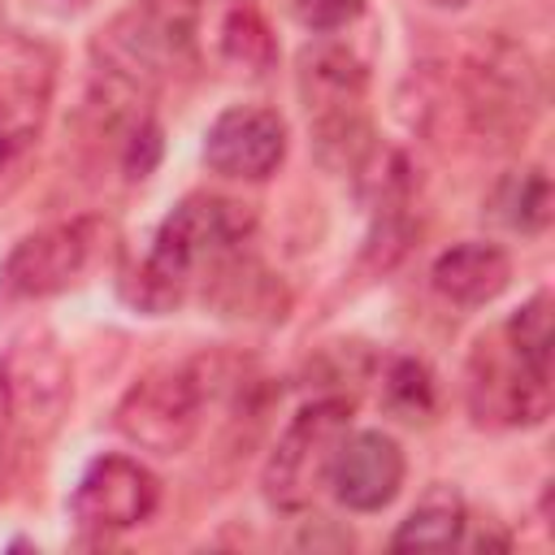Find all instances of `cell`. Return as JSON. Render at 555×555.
<instances>
[{
    "mask_svg": "<svg viewBox=\"0 0 555 555\" xmlns=\"http://www.w3.org/2000/svg\"><path fill=\"white\" fill-rule=\"evenodd\" d=\"M251 208L225 195H186L182 204L169 208V217L156 225L147 256L134 264V273L121 282V295L160 317L173 312L191 282L199 278V269H217L225 256H234L243 247V238L251 234Z\"/></svg>",
    "mask_w": 555,
    "mask_h": 555,
    "instance_id": "6da1fadb",
    "label": "cell"
},
{
    "mask_svg": "<svg viewBox=\"0 0 555 555\" xmlns=\"http://www.w3.org/2000/svg\"><path fill=\"white\" fill-rule=\"evenodd\" d=\"M104 74L126 91H152L195 69V0H134L95 39Z\"/></svg>",
    "mask_w": 555,
    "mask_h": 555,
    "instance_id": "7a4b0ae2",
    "label": "cell"
},
{
    "mask_svg": "<svg viewBox=\"0 0 555 555\" xmlns=\"http://www.w3.org/2000/svg\"><path fill=\"white\" fill-rule=\"evenodd\" d=\"M212 395L208 360L165 364L143 373L117 403L113 425L126 442L152 455H178L195 442L204 425V403Z\"/></svg>",
    "mask_w": 555,
    "mask_h": 555,
    "instance_id": "3957f363",
    "label": "cell"
},
{
    "mask_svg": "<svg viewBox=\"0 0 555 555\" xmlns=\"http://www.w3.org/2000/svg\"><path fill=\"white\" fill-rule=\"evenodd\" d=\"M299 91L321 160L343 169L364 165V156L373 152L364 121V65L334 43L308 48L299 56Z\"/></svg>",
    "mask_w": 555,
    "mask_h": 555,
    "instance_id": "277c9868",
    "label": "cell"
},
{
    "mask_svg": "<svg viewBox=\"0 0 555 555\" xmlns=\"http://www.w3.org/2000/svg\"><path fill=\"white\" fill-rule=\"evenodd\" d=\"M347 429H351L347 395H321L304 403L264 460V473H260L264 499L282 512H304L330 481V464Z\"/></svg>",
    "mask_w": 555,
    "mask_h": 555,
    "instance_id": "5b68a950",
    "label": "cell"
},
{
    "mask_svg": "<svg viewBox=\"0 0 555 555\" xmlns=\"http://www.w3.org/2000/svg\"><path fill=\"white\" fill-rule=\"evenodd\" d=\"M0 390L9 403V421L30 438H48L74 399L61 343L48 330H22L0 356Z\"/></svg>",
    "mask_w": 555,
    "mask_h": 555,
    "instance_id": "8992f818",
    "label": "cell"
},
{
    "mask_svg": "<svg viewBox=\"0 0 555 555\" xmlns=\"http://www.w3.org/2000/svg\"><path fill=\"white\" fill-rule=\"evenodd\" d=\"M468 412L477 425H538L551 412V377L529 369L507 334L494 330L468 356Z\"/></svg>",
    "mask_w": 555,
    "mask_h": 555,
    "instance_id": "52a82bcc",
    "label": "cell"
},
{
    "mask_svg": "<svg viewBox=\"0 0 555 555\" xmlns=\"http://www.w3.org/2000/svg\"><path fill=\"white\" fill-rule=\"evenodd\" d=\"M160 481L130 455H100L74 486L69 516L82 533H121L156 512Z\"/></svg>",
    "mask_w": 555,
    "mask_h": 555,
    "instance_id": "ba28073f",
    "label": "cell"
},
{
    "mask_svg": "<svg viewBox=\"0 0 555 555\" xmlns=\"http://www.w3.org/2000/svg\"><path fill=\"white\" fill-rule=\"evenodd\" d=\"M95 251V221H65L26 234L0 264V291L9 299H43L78 282Z\"/></svg>",
    "mask_w": 555,
    "mask_h": 555,
    "instance_id": "9c48e42d",
    "label": "cell"
},
{
    "mask_svg": "<svg viewBox=\"0 0 555 555\" xmlns=\"http://www.w3.org/2000/svg\"><path fill=\"white\" fill-rule=\"evenodd\" d=\"M52 100V52L39 39H0V169L43 130Z\"/></svg>",
    "mask_w": 555,
    "mask_h": 555,
    "instance_id": "30bf717a",
    "label": "cell"
},
{
    "mask_svg": "<svg viewBox=\"0 0 555 555\" xmlns=\"http://www.w3.org/2000/svg\"><path fill=\"white\" fill-rule=\"evenodd\" d=\"M538 69L525 48L494 43L468 65V113L486 134H516L538 113Z\"/></svg>",
    "mask_w": 555,
    "mask_h": 555,
    "instance_id": "8fae6325",
    "label": "cell"
},
{
    "mask_svg": "<svg viewBox=\"0 0 555 555\" xmlns=\"http://www.w3.org/2000/svg\"><path fill=\"white\" fill-rule=\"evenodd\" d=\"M286 156V121L260 104H230L204 130V165L221 178L264 182Z\"/></svg>",
    "mask_w": 555,
    "mask_h": 555,
    "instance_id": "7c38bea8",
    "label": "cell"
},
{
    "mask_svg": "<svg viewBox=\"0 0 555 555\" xmlns=\"http://www.w3.org/2000/svg\"><path fill=\"white\" fill-rule=\"evenodd\" d=\"M403 473H408V460H403V447L390 434H382V429L351 434L347 429V438L334 451L325 486L351 512H382L403 490Z\"/></svg>",
    "mask_w": 555,
    "mask_h": 555,
    "instance_id": "4fadbf2b",
    "label": "cell"
},
{
    "mask_svg": "<svg viewBox=\"0 0 555 555\" xmlns=\"http://www.w3.org/2000/svg\"><path fill=\"white\" fill-rule=\"evenodd\" d=\"M429 282L434 291L447 299V304H460V308H477V304H490L507 291L512 282V256L499 247V243H455L447 247L434 269H429Z\"/></svg>",
    "mask_w": 555,
    "mask_h": 555,
    "instance_id": "5bb4252c",
    "label": "cell"
},
{
    "mask_svg": "<svg viewBox=\"0 0 555 555\" xmlns=\"http://www.w3.org/2000/svg\"><path fill=\"white\" fill-rule=\"evenodd\" d=\"M464 529H468L464 499H460L451 486H434V490H425V499L399 520L390 546H395V551H451V546L464 542Z\"/></svg>",
    "mask_w": 555,
    "mask_h": 555,
    "instance_id": "9a60e30c",
    "label": "cell"
},
{
    "mask_svg": "<svg viewBox=\"0 0 555 555\" xmlns=\"http://www.w3.org/2000/svg\"><path fill=\"white\" fill-rule=\"evenodd\" d=\"M490 212L520 234H542L551 225V178L533 165V169H512L507 178H499V186L490 191Z\"/></svg>",
    "mask_w": 555,
    "mask_h": 555,
    "instance_id": "2e32d148",
    "label": "cell"
},
{
    "mask_svg": "<svg viewBox=\"0 0 555 555\" xmlns=\"http://www.w3.org/2000/svg\"><path fill=\"white\" fill-rule=\"evenodd\" d=\"M221 52L243 65L247 74H264L273 65V35L264 26V17L251 9V4H238L225 26H221Z\"/></svg>",
    "mask_w": 555,
    "mask_h": 555,
    "instance_id": "e0dca14e",
    "label": "cell"
},
{
    "mask_svg": "<svg viewBox=\"0 0 555 555\" xmlns=\"http://www.w3.org/2000/svg\"><path fill=\"white\" fill-rule=\"evenodd\" d=\"M503 334H507V343L520 351V360L529 369H538V373L551 377V295L546 291H538L533 299H525L520 312L507 317Z\"/></svg>",
    "mask_w": 555,
    "mask_h": 555,
    "instance_id": "ac0fdd59",
    "label": "cell"
},
{
    "mask_svg": "<svg viewBox=\"0 0 555 555\" xmlns=\"http://www.w3.org/2000/svg\"><path fill=\"white\" fill-rule=\"evenodd\" d=\"M382 399L399 421H425L434 408V382L425 373V364L416 360H395L386 382H382Z\"/></svg>",
    "mask_w": 555,
    "mask_h": 555,
    "instance_id": "d6986e66",
    "label": "cell"
},
{
    "mask_svg": "<svg viewBox=\"0 0 555 555\" xmlns=\"http://www.w3.org/2000/svg\"><path fill=\"white\" fill-rule=\"evenodd\" d=\"M295 17L317 30V35H334L343 26H351L360 13H364V0H291Z\"/></svg>",
    "mask_w": 555,
    "mask_h": 555,
    "instance_id": "ffe728a7",
    "label": "cell"
},
{
    "mask_svg": "<svg viewBox=\"0 0 555 555\" xmlns=\"http://www.w3.org/2000/svg\"><path fill=\"white\" fill-rule=\"evenodd\" d=\"M9 403H4V390H0V447H4V434H9Z\"/></svg>",
    "mask_w": 555,
    "mask_h": 555,
    "instance_id": "44dd1931",
    "label": "cell"
},
{
    "mask_svg": "<svg viewBox=\"0 0 555 555\" xmlns=\"http://www.w3.org/2000/svg\"><path fill=\"white\" fill-rule=\"evenodd\" d=\"M438 9H460V4H468V0H434Z\"/></svg>",
    "mask_w": 555,
    "mask_h": 555,
    "instance_id": "7402d4cb",
    "label": "cell"
}]
</instances>
